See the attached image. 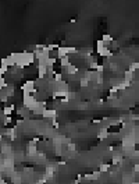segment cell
<instances>
[{
  "mask_svg": "<svg viewBox=\"0 0 139 184\" xmlns=\"http://www.w3.org/2000/svg\"><path fill=\"white\" fill-rule=\"evenodd\" d=\"M21 89L24 94H32V92H35V82L33 81H27L21 87Z\"/></svg>",
  "mask_w": 139,
  "mask_h": 184,
  "instance_id": "6da1fadb",
  "label": "cell"
},
{
  "mask_svg": "<svg viewBox=\"0 0 139 184\" xmlns=\"http://www.w3.org/2000/svg\"><path fill=\"white\" fill-rule=\"evenodd\" d=\"M47 73H49V67L45 64V63H39V64H38V77H39V78H43Z\"/></svg>",
  "mask_w": 139,
  "mask_h": 184,
  "instance_id": "7a4b0ae2",
  "label": "cell"
},
{
  "mask_svg": "<svg viewBox=\"0 0 139 184\" xmlns=\"http://www.w3.org/2000/svg\"><path fill=\"white\" fill-rule=\"evenodd\" d=\"M42 116L43 117H46V119L54 120L56 119V116H57V113H56V110H52V109H45V112H43Z\"/></svg>",
  "mask_w": 139,
  "mask_h": 184,
  "instance_id": "3957f363",
  "label": "cell"
},
{
  "mask_svg": "<svg viewBox=\"0 0 139 184\" xmlns=\"http://www.w3.org/2000/svg\"><path fill=\"white\" fill-rule=\"evenodd\" d=\"M100 176H102V173L97 170V172H93V173L85 174L84 179H85V180H97V179H100Z\"/></svg>",
  "mask_w": 139,
  "mask_h": 184,
  "instance_id": "277c9868",
  "label": "cell"
},
{
  "mask_svg": "<svg viewBox=\"0 0 139 184\" xmlns=\"http://www.w3.org/2000/svg\"><path fill=\"white\" fill-rule=\"evenodd\" d=\"M28 152H29L31 156H35V155H36V142L31 141V142L28 144Z\"/></svg>",
  "mask_w": 139,
  "mask_h": 184,
  "instance_id": "5b68a950",
  "label": "cell"
},
{
  "mask_svg": "<svg viewBox=\"0 0 139 184\" xmlns=\"http://www.w3.org/2000/svg\"><path fill=\"white\" fill-rule=\"evenodd\" d=\"M72 63L70 62V57L68 56H65V57H63V59H60V66L63 67V68H67L68 66H71Z\"/></svg>",
  "mask_w": 139,
  "mask_h": 184,
  "instance_id": "8992f818",
  "label": "cell"
},
{
  "mask_svg": "<svg viewBox=\"0 0 139 184\" xmlns=\"http://www.w3.org/2000/svg\"><path fill=\"white\" fill-rule=\"evenodd\" d=\"M104 48H106V43H104L102 39H97V41H96V52H97V53H99L100 50H103Z\"/></svg>",
  "mask_w": 139,
  "mask_h": 184,
  "instance_id": "52a82bcc",
  "label": "cell"
},
{
  "mask_svg": "<svg viewBox=\"0 0 139 184\" xmlns=\"http://www.w3.org/2000/svg\"><path fill=\"white\" fill-rule=\"evenodd\" d=\"M102 41L106 43V46H108V43H111V42H113V36H111V35H108V33H104V35L102 36Z\"/></svg>",
  "mask_w": 139,
  "mask_h": 184,
  "instance_id": "ba28073f",
  "label": "cell"
},
{
  "mask_svg": "<svg viewBox=\"0 0 139 184\" xmlns=\"http://www.w3.org/2000/svg\"><path fill=\"white\" fill-rule=\"evenodd\" d=\"M99 56H102V57H108V56H111V52H110V49H108V46H106L103 50H100L99 52Z\"/></svg>",
  "mask_w": 139,
  "mask_h": 184,
  "instance_id": "9c48e42d",
  "label": "cell"
},
{
  "mask_svg": "<svg viewBox=\"0 0 139 184\" xmlns=\"http://www.w3.org/2000/svg\"><path fill=\"white\" fill-rule=\"evenodd\" d=\"M108 169H110V163H102L99 166V172L100 173H106V172H108Z\"/></svg>",
  "mask_w": 139,
  "mask_h": 184,
  "instance_id": "30bf717a",
  "label": "cell"
},
{
  "mask_svg": "<svg viewBox=\"0 0 139 184\" xmlns=\"http://www.w3.org/2000/svg\"><path fill=\"white\" fill-rule=\"evenodd\" d=\"M138 68H139V62H131V64H129V71L131 73H135Z\"/></svg>",
  "mask_w": 139,
  "mask_h": 184,
  "instance_id": "8fae6325",
  "label": "cell"
},
{
  "mask_svg": "<svg viewBox=\"0 0 139 184\" xmlns=\"http://www.w3.org/2000/svg\"><path fill=\"white\" fill-rule=\"evenodd\" d=\"M65 71H67L68 74H76V73H78V68H76L74 64H71V66H68V67L65 68Z\"/></svg>",
  "mask_w": 139,
  "mask_h": 184,
  "instance_id": "7c38bea8",
  "label": "cell"
},
{
  "mask_svg": "<svg viewBox=\"0 0 139 184\" xmlns=\"http://www.w3.org/2000/svg\"><path fill=\"white\" fill-rule=\"evenodd\" d=\"M132 78H134V73H131L129 70L124 73V80H125V81H129V82H131V81H132Z\"/></svg>",
  "mask_w": 139,
  "mask_h": 184,
  "instance_id": "4fadbf2b",
  "label": "cell"
},
{
  "mask_svg": "<svg viewBox=\"0 0 139 184\" xmlns=\"http://www.w3.org/2000/svg\"><path fill=\"white\" fill-rule=\"evenodd\" d=\"M56 63H57V57H54L53 56V57H50V59L46 62V66H47V67H53Z\"/></svg>",
  "mask_w": 139,
  "mask_h": 184,
  "instance_id": "5bb4252c",
  "label": "cell"
},
{
  "mask_svg": "<svg viewBox=\"0 0 139 184\" xmlns=\"http://www.w3.org/2000/svg\"><path fill=\"white\" fill-rule=\"evenodd\" d=\"M121 162H122V156H120V155H116V156L113 158V163H114V165H120Z\"/></svg>",
  "mask_w": 139,
  "mask_h": 184,
  "instance_id": "9a60e30c",
  "label": "cell"
},
{
  "mask_svg": "<svg viewBox=\"0 0 139 184\" xmlns=\"http://www.w3.org/2000/svg\"><path fill=\"white\" fill-rule=\"evenodd\" d=\"M56 82H61L63 81V76H61V73H56V76H54V78H53Z\"/></svg>",
  "mask_w": 139,
  "mask_h": 184,
  "instance_id": "2e32d148",
  "label": "cell"
},
{
  "mask_svg": "<svg viewBox=\"0 0 139 184\" xmlns=\"http://www.w3.org/2000/svg\"><path fill=\"white\" fill-rule=\"evenodd\" d=\"M65 49H67V53L71 54V53H76L78 50L75 49V48H72V46H65Z\"/></svg>",
  "mask_w": 139,
  "mask_h": 184,
  "instance_id": "e0dca14e",
  "label": "cell"
},
{
  "mask_svg": "<svg viewBox=\"0 0 139 184\" xmlns=\"http://www.w3.org/2000/svg\"><path fill=\"white\" fill-rule=\"evenodd\" d=\"M79 82H81V87H88V85H89V80H88V78H85V77H84V78H82Z\"/></svg>",
  "mask_w": 139,
  "mask_h": 184,
  "instance_id": "ac0fdd59",
  "label": "cell"
},
{
  "mask_svg": "<svg viewBox=\"0 0 139 184\" xmlns=\"http://www.w3.org/2000/svg\"><path fill=\"white\" fill-rule=\"evenodd\" d=\"M134 172H135V173H139V163H135V166H134Z\"/></svg>",
  "mask_w": 139,
  "mask_h": 184,
  "instance_id": "d6986e66",
  "label": "cell"
},
{
  "mask_svg": "<svg viewBox=\"0 0 139 184\" xmlns=\"http://www.w3.org/2000/svg\"><path fill=\"white\" fill-rule=\"evenodd\" d=\"M132 184H139V183H132Z\"/></svg>",
  "mask_w": 139,
  "mask_h": 184,
  "instance_id": "ffe728a7",
  "label": "cell"
}]
</instances>
